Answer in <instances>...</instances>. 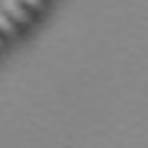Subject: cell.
<instances>
[{
	"label": "cell",
	"instance_id": "obj_1",
	"mask_svg": "<svg viewBox=\"0 0 148 148\" xmlns=\"http://www.w3.org/2000/svg\"><path fill=\"white\" fill-rule=\"evenodd\" d=\"M3 8L8 10V15H13L18 23H28V10L20 5V0H0Z\"/></svg>",
	"mask_w": 148,
	"mask_h": 148
},
{
	"label": "cell",
	"instance_id": "obj_2",
	"mask_svg": "<svg viewBox=\"0 0 148 148\" xmlns=\"http://www.w3.org/2000/svg\"><path fill=\"white\" fill-rule=\"evenodd\" d=\"M0 30H3V33H15L13 23H10V20H8L5 15H3V13H0Z\"/></svg>",
	"mask_w": 148,
	"mask_h": 148
},
{
	"label": "cell",
	"instance_id": "obj_3",
	"mask_svg": "<svg viewBox=\"0 0 148 148\" xmlns=\"http://www.w3.org/2000/svg\"><path fill=\"white\" fill-rule=\"evenodd\" d=\"M23 3H28L30 8H40V3H43V0H23Z\"/></svg>",
	"mask_w": 148,
	"mask_h": 148
}]
</instances>
